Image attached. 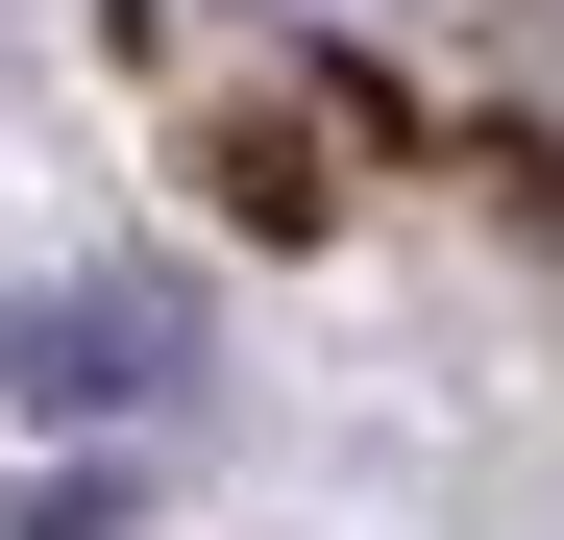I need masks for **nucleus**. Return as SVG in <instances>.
Segmentation results:
<instances>
[{
	"label": "nucleus",
	"mask_w": 564,
	"mask_h": 540,
	"mask_svg": "<svg viewBox=\"0 0 564 540\" xmlns=\"http://www.w3.org/2000/svg\"><path fill=\"white\" fill-rule=\"evenodd\" d=\"M0 540H123V492H99V467H50V492H0Z\"/></svg>",
	"instance_id": "2"
},
{
	"label": "nucleus",
	"mask_w": 564,
	"mask_h": 540,
	"mask_svg": "<svg viewBox=\"0 0 564 540\" xmlns=\"http://www.w3.org/2000/svg\"><path fill=\"white\" fill-rule=\"evenodd\" d=\"M0 393L25 418H148V393H197V320H172L148 270H74V295L0 320Z\"/></svg>",
	"instance_id": "1"
}]
</instances>
